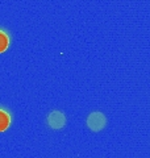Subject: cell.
Returning a JSON list of instances; mask_svg holds the SVG:
<instances>
[{
	"instance_id": "6da1fadb",
	"label": "cell",
	"mask_w": 150,
	"mask_h": 158,
	"mask_svg": "<svg viewBox=\"0 0 150 158\" xmlns=\"http://www.w3.org/2000/svg\"><path fill=\"white\" fill-rule=\"evenodd\" d=\"M87 125L92 132H100L106 127V116L102 112H92L87 118Z\"/></svg>"
},
{
	"instance_id": "7a4b0ae2",
	"label": "cell",
	"mask_w": 150,
	"mask_h": 158,
	"mask_svg": "<svg viewBox=\"0 0 150 158\" xmlns=\"http://www.w3.org/2000/svg\"><path fill=\"white\" fill-rule=\"evenodd\" d=\"M65 123H66V118L61 111H53L48 116V124L52 129H61L65 127Z\"/></svg>"
},
{
	"instance_id": "3957f363",
	"label": "cell",
	"mask_w": 150,
	"mask_h": 158,
	"mask_svg": "<svg viewBox=\"0 0 150 158\" xmlns=\"http://www.w3.org/2000/svg\"><path fill=\"white\" fill-rule=\"evenodd\" d=\"M12 123V116L7 110L0 108V132H6Z\"/></svg>"
},
{
	"instance_id": "277c9868",
	"label": "cell",
	"mask_w": 150,
	"mask_h": 158,
	"mask_svg": "<svg viewBox=\"0 0 150 158\" xmlns=\"http://www.w3.org/2000/svg\"><path fill=\"white\" fill-rule=\"evenodd\" d=\"M11 45V37L9 34L0 28V53H4Z\"/></svg>"
}]
</instances>
